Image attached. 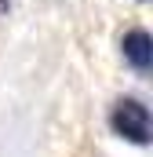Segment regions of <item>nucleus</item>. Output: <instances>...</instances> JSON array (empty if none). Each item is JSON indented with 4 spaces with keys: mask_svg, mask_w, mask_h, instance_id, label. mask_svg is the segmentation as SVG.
Instances as JSON below:
<instances>
[{
    "mask_svg": "<svg viewBox=\"0 0 153 157\" xmlns=\"http://www.w3.org/2000/svg\"><path fill=\"white\" fill-rule=\"evenodd\" d=\"M113 132L131 143H150V110L135 99H120L113 110Z\"/></svg>",
    "mask_w": 153,
    "mask_h": 157,
    "instance_id": "nucleus-1",
    "label": "nucleus"
},
{
    "mask_svg": "<svg viewBox=\"0 0 153 157\" xmlns=\"http://www.w3.org/2000/svg\"><path fill=\"white\" fill-rule=\"evenodd\" d=\"M124 55H128V62H131V66L146 70V66L153 62V40H150V33L131 29V33L124 37Z\"/></svg>",
    "mask_w": 153,
    "mask_h": 157,
    "instance_id": "nucleus-2",
    "label": "nucleus"
}]
</instances>
